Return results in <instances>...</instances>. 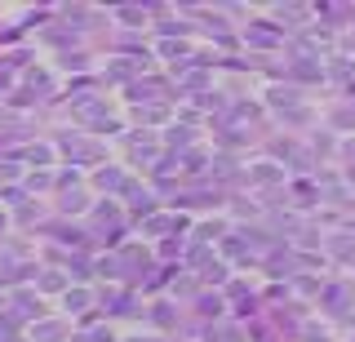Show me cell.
<instances>
[{"instance_id":"6da1fadb","label":"cell","mask_w":355,"mask_h":342,"mask_svg":"<svg viewBox=\"0 0 355 342\" xmlns=\"http://www.w3.org/2000/svg\"><path fill=\"white\" fill-rule=\"evenodd\" d=\"M89 223H94V231L103 240H120L125 236V209H120L116 200H98L94 209H89Z\"/></svg>"},{"instance_id":"7a4b0ae2","label":"cell","mask_w":355,"mask_h":342,"mask_svg":"<svg viewBox=\"0 0 355 342\" xmlns=\"http://www.w3.org/2000/svg\"><path fill=\"white\" fill-rule=\"evenodd\" d=\"M9 316L18 320H27V325H36V320H44V302H40V293H31V289H9Z\"/></svg>"},{"instance_id":"3957f363","label":"cell","mask_w":355,"mask_h":342,"mask_svg":"<svg viewBox=\"0 0 355 342\" xmlns=\"http://www.w3.org/2000/svg\"><path fill=\"white\" fill-rule=\"evenodd\" d=\"M76 120H80L85 129H120V120H111V112H103V103H98V98H80V103H76Z\"/></svg>"},{"instance_id":"277c9868","label":"cell","mask_w":355,"mask_h":342,"mask_svg":"<svg viewBox=\"0 0 355 342\" xmlns=\"http://www.w3.org/2000/svg\"><path fill=\"white\" fill-rule=\"evenodd\" d=\"M71 334L76 329L67 325V320H58V316H44V320H36V325H27L31 342H71Z\"/></svg>"},{"instance_id":"5b68a950","label":"cell","mask_w":355,"mask_h":342,"mask_svg":"<svg viewBox=\"0 0 355 342\" xmlns=\"http://www.w3.org/2000/svg\"><path fill=\"white\" fill-rule=\"evenodd\" d=\"M62 156L67 160H71V169H76V164H89V160H98V156H103V147H98V142L94 138H80V134H62Z\"/></svg>"},{"instance_id":"8992f818","label":"cell","mask_w":355,"mask_h":342,"mask_svg":"<svg viewBox=\"0 0 355 342\" xmlns=\"http://www.w3.org/2000/svg\"><path fill=\"white\" fill-rule=\"evenodd\" d=\"M94 187L103 196H120V191H129V178H125L120 164H98V169H94Z\"/></svg>"},{"instance_id":"52a82bcc","label":"cell","mask_w":355,"mask_h":342,"mask_svg":"<svg viewBox=\"0 0 355 342\" xmlns=\"http://www.w3.org/2000/svg\"><path fill=\"white\" fill-rule=\"evenodd\" d=\"M22 267H27V258H18V253L0 249V289H18Z\"/></svg>"},{"instance_id":"ba28073f","label":"cell","mask_w":355,"mask_h":342,"mask_svg":"<svg viewBox=\"0 0 355 342\" xmlns=\"http://www.w3.org/2000/svg\"><path fill=\"white\" fill-rule=\"evenodd\" d=\"M67 289H71V275H67V271H44L40 267V275H36V293H67Z\"/></svg>"},{"instance_id":"9c48e42d","label":"cell","mask_w":355,"mask_h":342,"mask_svg":"<svg viewBox=\"0 0 355 342\" xmlns=\"http://www.w3.org/2000/svg\"><path fill=\"white\" fill-rule=\"evenodd\" d=\"M89 307H94V293H89L85 284H71V289L62 293V311L67 316H80V311H89Z\"/></svg>"},{"instance_id":"30bf717a","label":"cell","mask_w":355,"mask_h":342,"mask_svg":"<svg viewBox=\"0 0 355 342\" xmlns=\"http://www.w3.org/2000/svg\"><path fill=\"white\" fill-rule=\"evenodd\" d=\"M98 302H103V311H107V316H129V311H133V298H129L125 289H107L103 298H98Z\"/></svg>"},{"instance_id":"8fae6325","label":"cell","mask_w":355,"mask_h":342,"mask_svg":"<svg viewBox=\"0 0 355 342\" xmlns=\"http://www.w3.org/2000/svg\"><path fill=\"white\" fill-rule=\"evenodd\" d=\"M58 205H62V214H85V209H94L89 196H85V187H67V191H58Z\"/></svg>"},{"instance_id":"7c38bea8","label":"cell","mask_w":355,"mask_h":342,"mask_svg":"<svg viewBox=\"0 0 355 342\" xmlns=\"http://www.w3.org/2000/svg\"><path fill=\"white\" fill-rule=\"evenodd\" d=\"M18 160H27V164H40V169H49V160H53V147H49V142H27V147L18 151Z\"/></svg>"},{"instance_id":"4fadbf2b","label":"cell","mask_w":355,"mask_h":342,"mask_svg":"<svg viewBox=\"0 0 355 342\" xmlns=\"http://www.w3.org/2000/svg\"><path fill=\"white\" fill-rule=\"evenodd\" d=\"M53 182H58V178H53L49 169H31L27 178H22V187H27V196H36V191H49Z\"/></svg>"},{"instance_id":"5bb4252c","label":"cell","mask_w":355,"mask_h":342,"mask_svg":"<svg viewBox=\"0 0 355 342\" xmlns=\"http://www.w3.org/2000/svg\"><path fill=\"white\" fill-rule=\"evenodd\" d=\"M49 236L58 240V245H85V231L80 227H49Z\"/></svg>"},{"instance_id":"9a60e30c","label":"cell","mask_w":355,"mask_h":342,"mask_svg":"<svg viewBox=\"0 0 355 342\" xmlns=\"http://www.w3.org/2000/svg\"><path fill=\"white\" fill-rule=\"evenodd\" d=\"M151 325L169 329V325H173V302H155V307H151Z\"/></svg>"},{"instance_id":"2e32d148","label":"cell","mask_w":355,"mask_h":342,"mask_svg":"<svg viewBox=\"0 0 355 342\" xmlns=\"http://www.w3.org/2000/svg\"><path fill=\"white\" fill-rule=\"evenodd\" d=\"M120 23H129V27L147 23V9H138V5H120Z\"/></svg>"},{"instance_id":"e0dca14e","label":"cell","mask_w":355,"mask_h":342,"mask_svg":"<svg viewBox=\"0 0 355 342\" xmlns=\"http://www.w3.org/2000/svg\"><path fill=\"white\" fill-rule=\"evenodd\" d=\"M133 120H147V125H160L164 107H133Z\"/></svg>"},{"instance_id":"ac0fdd59","label":"cell","mask_w":355,"mask_h":342,"mask_svg":"<svg viewBox=\"0 0 355 342\" xmlns=\"http://www.w3.org/2000/svg\"><path fill=\"white\" fill-rule=\"evenodd\" d=\"M67 187H80V169H62L58 173V191H67Z\"/></svg>"},{"instance_id":"d6986e66","label":"cell","mask_w":355,"mask_h":342,"mask_svg":"<svg viewBox=\"0 0 355 342\" xmlns=\"http://www.w3.org/2000/svg\"><path fill=\"white\" fill-rule=\"evenodd\" d=\"M249 40H262V49H271L275 31H271V27H253V31H249Z\"/></svg>"},{"instance_id":"ffe728a7","label":"cell","mask_w":355,"mask_h":342,"mask_svg":"<svg viewBox=\"0 0 355 342\" xmlns=\"http://www.w3.org/2000/svg\"><path fill=\"white\" fill-rule=\"evenodd\" d=\"M0 178H5V182L18 178V156H14V160H0Z\"/></svg>"},{"instance_id":"44dd1931","label":"cell","mask_w":355,"mask_h":342,"mask_svg":"<svg viewBox=\"0 0 355 342\" xmlns=\"http://www.w3.org/2000/svg\"><path fill=\"white\" fill-rule=\"evenodd\" d=\"M5 311H9V293L0 289V316H5Z\"/></svg>"},{"instance_id":"7402d4cb","label":"cell","mask_w":355,"mask_h":342,"mask_svg":"<svg viewBox=\"0 0 355 342\" xmlns=\"http://www.w3.org/2000/svg\"><path fill=\"white\" fill-rule=\"evenodd\" d=\"M5 227H9V214H5V209H0V236H5Z\"/></svg>"},{"instance_id":"603a6c76","label":"cell","mask_w":355,"mask_h":342,"mask_svg":"<svg viewBox=\"0 0 355 342\" xmlns=\"http://www.w3.org/2000/svg\"><path fill=\"white\" fill-rule=\"evenodd\" d=\"M129 342H155V338H142V334H133V338H129Z\"/></svg>"}]
</instances>
